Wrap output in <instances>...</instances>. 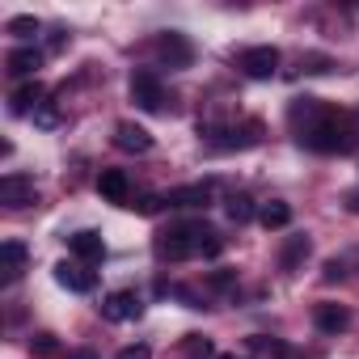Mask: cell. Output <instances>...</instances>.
I'll return each instance as SVG.
<instances>
[{
    "mask_svg": "<svg viewBox=\"0 0 359 359\" xmlns=\"http://www.w3.org/2000/svg\"><path fill=\"white\" fill-rule=\"evenodd\" d=\"M114 144H118L123 152H148V148H152V135H148L144 127H135V123H118V127H114Z\"/></svg>",
    "mask_w": 359,
    "mask_h": 359,
    "instance_id": "cell-17",
    "label": "cell"
},
{
    "mask_svg": "<svg viewBox=\"0 0 359 359\" xmlns=\"http://www.w3.org/2000/svg\"><path fill=\"white\" fill-rule=\"evenodd\" d=\"M55 283L68 287V292H76V296H89L97 287V271H89L85 262H60L55 266Z\"/></svg>",
    "mask_w": 359,
    "mask_h": 359,
    "instance_id": "cell-8",
    "label": "cell"
},
{
    "mask_svg": "<svg viewBox=\"0 0 359 359\" xmlns=\"http://www.w3.org/2000/svg\"><path fill=\"white\" fill-rule=\"evenodd\" d=\"M9 76H34L39 68H43V51L39 47H18V51H9Z\"/></svg>",
    "mask_w": 359,
    "mask_h": 359,
    "instance_id": "cell-16",
    "label": "cell"
},
{
    "mask_svg": "<svg viewBox=\"0 0 359 359\" xmlns=\"http://www.w3.org/2000/svg\"><path fill=\"white\" fill-rule=\"evenodd\" d=\"M309 250H313V241L304 237V233H296V237H287L283 241V250H279V271H300V262L309 258Z\"/></svg>",
    "mask_w": 359,
    "mask_h": 359,
    "instance_id": "cell-15",
    "label": "cell"
},
{
    "mask_svg": "<svg viewBox=\"0 0 359 359\" xmlns=\"http://www.w3.org/2000/svg\"><path fill=\"white\" fill-rule=\"evenodd\" d=\"M216 359H233V355H216Z\"/></svg>",
    "mask_w": 359,
    "mask_h": 359,
    "instance_id": "cell-34",
    "label": "cell"
},
{
    "mask_svg": "<svg viewBox=\"0 0 359 359\" xmlns=\"http://www.w3.org/2000/svg\"><path fill=\"white\" fill-rule=\"evenodd\" d=\"M30 351L43 355V359H51V355L60 351V342H55V334H34V338H30Z\"/></svg>",
    "mask_w": 359,
    "mask_h": 359,
    "instance_id": "cell-25",
    "label": "cell"
},
{
    "mask_svg": "<svg viewBox=\"0 0 359 359\" xmlns=\"http://www.w3.org/2000/svg\"><path fill=\"white\" fill-rule=\"evenodd\" d=\"M34 123H39V127H55V123H60V114H55L51 106H39V110H34Z\"/></svg>",
    "mask_w": 359,
    "mask_h": 359,
    "instance_id": "cell-31",
    "label": "cell"
},
{
    "mask_svg": "<svg viewBox=\"0 0 359 359\" xmlns=\"http://www.w3.org/2000/svg\"><path fill=\"white\" fill-rule=\"evenodd\" d=\"M169 296H177V300H187L191 309H208V296H199L195 287H169Z\"/></svg>",
    "mask_w": 359,
    "mask_h": 359,
    "instance_id": "cell-27",
    "label": "cell"
},
{
    "mask_svg": "<svg viewBox=\"0 0 359 359\" xmlns=\"http://www.w3.org/2000/svg\"><path fill=\"white\" fill-rule=\"evenodd\" d=\"M250 351L275 355V359H300V351H292V346H283L279 338H266V334H254V338H250Z\"/></svg>",
    "mask_w": 359,
    "mask_h": 359,
    "instance_id": "cell-20",
    "label": "cell"
},
{
    "mask_svg": "<svg viewBox=\"0 0 359 359\" xmlns=\"http://www.w3.org/2000/svg\"><path fill=\"white\" fill-rule=\"evenodd\" d=\"M140 313H144V300L135 292H110L102 300V317L106 321H135Z\"/></svg>",
    "mask_w": 359,
    "mask_h": 359,
    "instance_id": "cell-9",
    "label": "cell"
},
{
    "mask_svg": "<svg viewBox=\"0 0 359 359\" xmlns=\"http://www.w3.org/2000/svg\"><path fill=\"white\" fill-rule=\"evenodd\" d=\"M237 68H241L245 76H254V81H266V76H275V68H279V47H250V51H241Z\"/></svg>",
    "mask_w": 359,
    "mask_h": 359,
    "instance_id": "cell-6",
    "label": "cell"
},
{
    "mask_svg": "<svg viewBox=\"0 0 359 359\" xmlns=\"http://www.w3.org/2000/svg\"><path fill=\"white\" fill-rule=\"evenodd\" d=\"M220 250H224V237L208 220L169 224V233L156 237V258H169V262H182V258H216Z\"/></svg>",
    "mask_w": 359,
    "mask_h": 359,
    "instance_id": "cell-2",
    "label": "cell"
},
{
    "mask_svg": "<svg viewBox=\"0 0 359 359\" xmlns=\"http://www.w3.org/2000/svg\"><path fill=\"white\" fill-rule=\"evenodd\" d=\"M43 97H47V89H43L39 81H30V85H22V89L9 97V110H13V114H30V110L43 106Z\"/></svg>",
    "mask_w": 359,
    "mask_h": 359,
    "instance_id": "cell-18",
    "label": "cell"
},
{
    "mask_svg": "<svg viewBox=\"0 0 359 359\" xmlns=\"http://www.w3.org/2000/svg\"><path fill=\"white\" fill-rule=\"evenodd\" d=\"M342 275H346V266H342V262H338V258H330V262H325V266H321V279H325V283H338V279H342Z\"/></svg>",
    "mask_w": 359,
    "mask_h": 359,
    "instance_id": "cell-28",
    "label": "cell"
},
{
    "mask_svg": "<svg viewBox=\"0 0 359 359\" xmlns=\"http://www.w3.org/2000/svg\"><path fill=\"white\" fill-rule=\"evenodd\" d=\"M9 34H13V39H34V34H39V18H30V13L9 18Z\"/></svg>",
    "mask_w": 359,
    "mask_h": 359,
    "instance_id": "cell-22",
    "label": "cell"
},
{
    "mask_svg": "<svg viewBox=\"0 0 359 359\" xmlns=\"http://www.w3.org/2000/svg\"><path fill=\"white\" fill-rule=\"evenodd\" d=\"M0 203H9V208H26V203H39L34 177H26V173H5V177H0Z\"/></svg>",
    "mask_w": 359,
    "mask_h": 359,
    "instance_id": "cell-7",
    "label": "cell"
},
{
    "mask_svg": "<svg viewBox=\"0 0 359 359\" xmlns=\"http://www.w3.org/2000/svg\"><path fill=\"white\" fill-rule=\"evenodd\" d=\"M258 220H262V229H287L292 224V208L279 203V199H271V203L258 208Z\"/></svg>",
    "mask_w": 359,
    "mask_h": 359,
    "instance_id": "cell-19",
    "label": "cell"
},
{
    "mask_svg": "<svg viewBox=\"0 0 359 359\" xmlns=\"http://www.w3.org/2000/svg\"><path fill=\"white\" fill-rule=\"evenodd\" d=\"M216 351H212V342L208 338H199V334H187V359H212Z\"/></svg>",
    "mask_w": 359,
    "mask_h": 359,
    "instance_id": "cell-24",
    "label": "cell"
},
{
    "mask_svg": "<svg viewBox=\"0 0 359 359\" xmlns=\"http://www.w3.org/2000/svg\"><path fill=\"white\" fill-rule=\"evenodd\" d=\"M131 102L140 110H148V114L165 110V85H161V76L152 68H135L131 72Z\"/></svg>",
    "mask_w": 359,
    "mask_h": 359,
    "instance_id": "cell-5",
    "label": "cell"
},
{
    "mask_svg": "<svg viewBox=\"0 0 359 359\" xmlns=\"http://www.w3.org/2000/svg\"><path fill=\"white\" fill-rule=\"evenodd\" d=\"M169 208H208L212 203V182H191V187H173L165 195Z\"/></svg>",
    "mask_w": 359,
    "mask_h": 359,
    "instance_id": "cell-11",
    "label": "cell"
},
{
    "mask_svg": "<svg viewBox=\"0 0 359 359\" xmlns=\"http://www.w3.org/2000/svg\"><path fill=\"white\" fill-rule=\"evenodd\" d=\"M224 212H229V220H233V224H245V220H254V216H258V208H254V199H250V195H229V199H224Z\"/></svg>",
    "mask_w": 359,
    "mask_h": 359,
    "instance_id": "cell-21",
    "label": "cell"
},
{
    "mask_svg": "<svg viewBox=\"0 0 359 359\" xmlns=\"http://www.w3.org/2000/svg\"><path fill=\"white\" fill-rule=\"evenodd\" d=\"M208 283L224 292V287H233V283H237V271H212V275H208Z\"/></svg>",
    "mask_w": 359,
    "mask_h": 359,
    "instance_id": "cell-29",
    "label": "cell"
},
{
    "mask_svg": "<svg viewBox=\"0 0 359 359\" xmlns=\"http://www.w3.org/2000/svg\"><path fill=\"white\" fill-rule=\"evenodd\" d=\"M26 245L22 241H5L0 245V271H5V283H18L22 279V271H26Z\"/></svg>",
    "mask_w": 359,
    "mask_h": 359,
    "instance_id": "cell-14",
    "label": "cell"
},
{
    "mask_svg": "<svg viewBox=\"0 0 359 359\" xmlns=\"http://www.w3.org/2000/svg\"><path fill=\"white\" fill-rule=\"evenodd\" d=\"M287 123L296 131V140L309 152H355L359 148V118L346 110H325L317 97H296L287 106Z\"/></svg>",
    "mask_w": 359,
    "mask_h": 359,
    "instance_id": "cell-1",
    "label": "cell"
},
{
    "mask_svg": "<svg viewBox=\"0 0 359 359\" xmlns=\"http://www.w3.org/2000/svg\"><path fill=\"white\" fill-rule=\"evenodd\" d=\"M300 68L317 76V72H330V68H334V60H330V55H317V51H313V55H300Z\"/></svg>",
    "mask_w": 359,
    "mask_h": 359,
    "instance_id": "cell-26",
    "label": "cell"
},
{
    "mask_svg": "<svg viewBox=\"0 0 359 359\" xmlns=\"http://www.w3.org/2000/svg\"><path fill=\"white\" fill-rule=\"evenodd\" d=\"M199 135H208V144H212V148L233 152V148H254V144L262 140V123H258V118H245L241 127H220V131L199 123Z\"/></svg>",
    "mask_w": 359,
    "mask_h": 359,
    "instance_id": "cell-3",
    "label": "cell"
},
{
    "mask_svg": "<svg viewBox=\"0 0 359 359\" xmlns=\"http://www.w3.org/2000/svg\"><path fill=\"white\" fill-rule=\"evenodd\" d=\"M68 250H72L81 262H102V258H106V241H102V233H93V229L72 233V237H68Z\"/></svg>",
    "mask_w": 359,
    "mask_h": 359,
    "instance_id": "cell-10",
    "label": "cell"
},
{
    "mask_svg": "<svg viewBox=\"0 0 359 359\" xmlns=\"http://www.w3.org/2000/svg\"><path fill=\"white\" fill-rule=\"evenodd\" d=\"M346 208H351V212H359V191H355V195L346 199Z\"/></svg>",
    "mask_w": 359,
    "mask_h": 359,
    "instance_id": "cell-33",
    "label": "cell"
},
{
    "mask_svg": "<svg viewBox=\"0 0 359 359\" xmlns=\"http://www.w3.org/2000/svg\"><path fill=\"white\" fill-rule=\"evenodd\" d=\"M68 359H97V355H93V351H72Z\"/></svg>",
    "mask_w": 359,
    "mask_h": 359,
    "instance_id": "cell-32",
    "label": "cell"
},
{
    "mask_svg": "<svg viewBox=\"0 0 359 359\" xmlns=\"http://www.w3.org/2000/svg\"><path fill=\"white\" fill-rule=\"evenodd\" d=\"M152 51H156L161 68H191V64H195V47H191V39H187V34H177V30L156 34Z\"/></svg>",
    "mask_w": 359,
    "mask_h": 359,
    "instance_id": "cell-4",
    "label": "cell"
},
{
    "mask_svg": "<svg viewBox=\"0 0 359 359\" xmlns=\"http://www.w3.org/2000/svg\"><path fill=\"white\" fill-rule=\"evenodd\" d=\"M313 325H317L321 334H342V330L351 325V313H346L342 304H330V300H325V304L313 309Z\"/></svg>",
    "mask_w": 359,
    "mask_h": 359,
    "instance_id": "cell-12",
    "label": "cell"
},
{
    "mask_svg": "<svg viewBox=\"0 0 359 359\" xmlns=\"http://www.w3.org/2000/svg\"><path fill=\"white\" fill-rule=\"evenodd\" d=\"M97 191H102V199H110V203H127V195H131V177H127L123 169H102Z\"/></svg>",
    "mask_w": 359,
    "mask_h": 359,
    "instance_id": "cell-13",
    "label": "cell"
},
{
    "mask_svg": "<svg viewBox=\"0 0 359 359\" xmlns=\"http://www.w3.org/2000/svg\"><path fill=\"white\" fill-rule=\"evenodd\" d=\"M131 208H135V216H156V212H165L169 203H165V195H140Z\"/></svg>",
    "mask_w": 359,
    "mask_h": 359,
    "instance_id": "cell-23",
    "label": "cell"
},
{
    "mask_svg": "<svg viewBox=\"0 0 359 359\" xmlns=\"http://www.w3.org/2000/svg\"><path fill=\"white\" fill-rule=\"evenodd\" d=\"M114 359H152V351H148L144 342H135V346H123V351H118Z\"/></svg>",
    "mask_w": 359,
    "mask_h": 359,
    "instance_id": "cell-30",
    "label": "cell"
}]
</instances>
